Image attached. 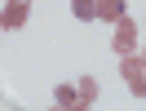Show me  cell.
Listing matches in <instances>:
<instances>
[{
    "label": "cell",
    "mask_w": 146,
    "mask_h": 111,
    "mask_svg": "<svg viewBox=\"0 0 146 111\" xmlns=\"http://www.w3.org/2000/svg\"><path fill=\"white\" fill-rule=\"evenodd\" d=\"M98 18L115 27L119 18H128V5H124V0H98Z\"/></svg>",
    "instance_id": "277c9868"
},
{
    "label": "cell",
    "mask_w": 146,
    "mask_h": 111,
    "mask_svg": "<svg viewBox=\"0 0 146 111\" xmlns=\"http://www.w3.org/2000/svg\"><path fill=\"white\" fill-rule=\"evenodd\" d=\"M71 13L80 22H93V18H98V0H71Z\"/></svg>",
    "instance_id": "52a82bcc"
},
{
    "label": "cell",
    "mask_w": 146,
    "mask_h": 111,
    "mask_svg": "<svg viewBox=\"0 0 146 111\" xmlns=\"http://www.w3.org/2000/svg\"><path fill=\"white\" fill-rule=\"evenodd\" d=\"M53 102H58L62 111H75V107H84V102H80V89H75V84H58V89H53Z\"/></svg>",
    "instance_id": "5b68a950"
},
{
    "label": "cell",
    "mask_w": 146,
    "mask_h": 111,
    "mask_svg": "<svg viewBox=\"0 0 146 111\" xmlns=\"http://www.w3.org/2000/svg\"><path fill=\"white\" fill-rule=\"evenodd\" d=\"M119 76L128 80V93L133 98H146V58L142 53H124L119 58Z\"/></svg>",
    "instance_id": "6da1fadb"
},
{
    "label": "cell",
    "mask_w": 146,
    "mask_h": 111,
    "mask_svg": "<svg viewBox=\"0 0 146 111\" xmlns=\"http://www.w3.org/2000/svg\"><path fill=\"white\" fill-rule=\"evenodd\" d=\"M75 89H80V102H84V107H93V102H98V80H93V76H80V80H75Z\"/></svg>",
    "instance_id": "8992f818"
},
{
    "label": "cell",
    "mask_w": 146,
    "mask_h": 111,
    "mask_svg": "<svg viewBox=\"0 0 146 111\" xmlns=\"http://www.w3.org/2000/svg\"><path fill=\"white\" fill-rule=\"evenodd\" d=\"M27 18H31V0H5V9H0V27L5 31L27 27Z\"/></svg>",
    "instance_id": "7a4b0ae2"
},
{
    "label": "cell",
    "mask_w": 146,
    "mask_h": 111,
    "mask_svg": "<svg viewBox=\"0 0 146 111\" xmlns=\"http://www.w3.org/2000/svg\"><path fill=\"white\" fill-rule=\"evenodd\" d=\"M111 49H115L119 58H124V53H137V27H133L128 18H119V22H115V36H111Z\"/></svg>",
    "instance_id": "3957f363"
}]
</instances>
